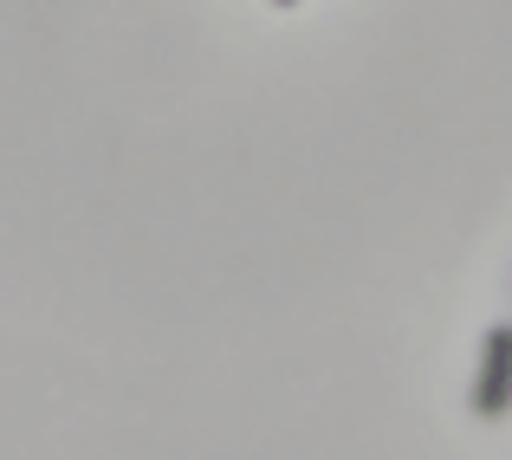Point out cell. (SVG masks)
Wrapping results in <instances>:
<instances>
[{
	"label": "cell",
	"mask_w": 512,
	"mask_h": 460,
	"mask_svg": "<svg viewBox=\"0 0 512 460\" xmlns=\"http://www.w3.org/2000/svg\"><path fill=\"white\" fill-rule=\"evenodd\" d=\"M474 415L480 422H500L512 415V318L487 324V337H480V370H474Z\"/></svg>",
	"instance_id": "1"
},
{
	"label": "cell",
	"mask_w": 512,
	"mask_h": 460,
	"mask_svg": "<svg viewBox=\"0 0 512 460\" xmlns=\"http://www.w3.org/2000/svg\"><path fill=\"white\" fill-rule=\"evenodd\" d=\"M273 7H292V0H273Z\"/></svg>",
	"instance_id": "2"
}]
</instances>
